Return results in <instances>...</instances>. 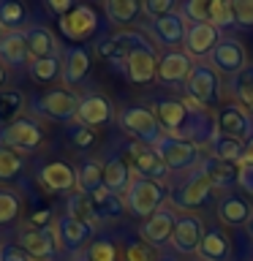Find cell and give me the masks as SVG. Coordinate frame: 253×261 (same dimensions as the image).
I'll list each match as a JSON object with an SVG mask.
<instances>
[{"label": "cell", "instance_id": "obj_32", "mask_svg": "<svg viewBox=\"0 0 253 261\" xmlns=\"http://www.w3.org/2000/svg\"><path fill=\"white\" fill-rule=\"evenodd\" d=\"M104 14L112 24L122 28V24H131L139 14H142V6H139L136 0H106Z\"/></svg>", "mask_w": 253, "mask_h": 261}, {"label": "cell", "instance_id": "obj_7", "mask_svg": "<svg viewBox=\"0 0 253 261\" xmlns=\"http://www.w3.org/2000/svg\"><path fill=\"white\" fill-rule=\"evenodd\" d=\"M212 191H215V188H212L210 177L204 174V169L199 166V169H193L191 174L174 188V191H171L169 201L174 204L177 210H183V212H193V210H199V207L207 204Z\"/></svg>", "mask_w": 253, "mask_h": 261}, {"label": "cell", "instance_id": "obj_19", "mask_svg": "<svg viewBox=\"0 0 253 261\" xmlns=\"http://www.w3.org/2000/svg\"><path fill=\"white\" fill-rule=\"evenodd\" d=\"M131 152V169H134V177H144V179H155V182H163V177L169 174L163 161L158 158V152L153 147H144V144H131L128 147Z\"/></svg>", "mask_w": 253, "mask_h": 261}, {"label": "cell", "instance_id": "obj_36", "mask_svg": "<svg viewBox=\"0 0 253 261\" xmlns=\"http://www.w3.org/2000/svg\"><path fill=\"white\" fill-rule=\"evenodd\" d=\"M242 152H245V142H240V139H229V136L215 134V139L210 142V155H212V158H218V161L240 163Z\"/></svg>", "mask_w": 253, "mask_h": 261}, {"label": "cell", "instance_id": "obj_25", "mask_svg": "<svg viewBox=\"0 0 253 261\" xmlns=\"http://www.w3.org/2000/svg\"><path fill=\"white\" fill-rule=\"evenodd\" d=\"M134 182V169L125 158L120 155H112L109 161L104 163V188L114 196H125V191Z\"/></svg>", "mask_w": 253, "mask_h": 261}, {"label": "cell", "instance_id": "obj_13", "mask_svg": "<svg viewBox=\"0 0 253 261\" xmlns=\"http://www.w3.org/2000/svg\"><path fill=\"white\" fill-rule=\"evenodd\" d=\"M55 234H57V245L60 250L65 253H79L93 245V237H95V226H87V223H79L68 215L57 218L55 220Z\"/></svg>", "mask_w": 253, "mask_h": 261}, {"label": "cell", "instance_id": "obj_16", "mask_svg": "<svg viewBox=\"0 0 253 261\" xmlns=\"http://www.w3.org/2000/svg\"><path fill=\"white\" fill-rule=\"evenodd\" d=\"M38 185L46 193H73L77 191V171L65 161H49L38 169Z\"/></svg>", "mask_w": 253, "mask_h": 261}, {"label": "cell", "instance_id": "obj_54", "mask_svg": "<svg viewBox=\"0 0 253 261\" xmlns=\"http://www.w3.org/2000/svg\"><path fill=\"white\" fill-rule=\"evenodd\" d=\"M3 36H6V33H3V28H0V41H3Z\"/></svg>", "mask_w": 253, "mask_h": 261}, {"label": "cell", "instance_id": "obj_52", "mask_svg": "<svg viewBox=\"0 0 253 261\" xmlns=\"http://www.w3.org/2000/svg\"><path fill=\"white\" fill-rule=\"evenodd\" d=\"M3 85H6V68L0 65V87H3Z\"/></svg>", "mask_w": 253, "mask_h": 261}, {"label": "cell", "instance_id": "obj_20", "mask_svg": "<svg viewBox=\"0 0 253 261\" xmlns=\"http://www.w3.org/2000/svg\"><path fill=\"white\" fill-rule=\"evenodd\" d=\"M174 223H177V212L171 210V207H161L153 218H147L144 223H142V228H139V237H142V242L153 245V248H158V245H163V242L171 240Z\"/></svg>", "mask_w": 253, "mask_h": 261}, {"label": "cell", "instance_id": "obj_18", "mask_svg": "<svg viewBox=\"0 0 253 261\" xmlns=\"http://www.w3.org/2000/svg\"><path fill=\"white\" fill-rule=\"evenodd\" d=\"M193 57L188 52H166L163 57H158V82L161 85H185L188 76L193 71Z\"/></svg>", "mask_w": 253, "mask_h": 261}, {"label": "cell", "instance_id": "obj_31", "mask_svg": "<svg viewBox=\"0 0 253 261\" xmlns=\"http://www.w3.org/2000/svg\"><path fill=\"white\" fill-rule=\"evenodd\" d=\"M28 73L36 85H52V82L63 79V60L60 57H41V60H30Z\"/></svg>", "mask_w": 253, "mask_h": 261}, {"label": "cell", "instance_id": "obj_46", "mask_svg": "<svg viewBox=\"0 0 253 261\" xmlns=\"http://www.w3.org/2000/svg\"><path fill=\"white\" fill-rule=\"evenodd\" d=\"M71 142L77 144V147H82V150H87V147H93L95 144V130L93 128H85V125H73L71 128Z\"/></svg>", "mask_w": 253, "mask_h": 261}, {"label": "cell", "instance_id": "obj_37", "mask_svg": "<svg viewBox=\"0 0 253 261\" xmlns=\"http://www.w3.org/2000/svg\"><path fill=\"white\" fill-rule=\"evenodd\" d=\"M229 90L237 98V103L253 114V65H248L242 73H237L234 79H229Z\"/></svg>", "mask_w": 253, "mask_h": 261}, {"label": "cell", "instance_id": "obj_2", "mask_svg": "<svg viewBox=\"0 0 253 261\" xmlns=\"http://www.w3.org/2000/svg\"><path fill=\"white\" fill-rule=\"evenodd\" d=\"M171 191L163 182H155V179H144V177H134V182L122 196L125 201V210L136 218H153L161 207H166Z\"/></svg>", "mask_w": 253, "mask_h": 261}, {"label": "cell", "instance_id": "obj_33", "mask_svg": "<svg viewBox=\"0 0 253 261\" xmlns=\"http://www.w3.org/2000/svg\"><path fill=\"white\" fill-rule=\"evenodd\" d=\"M24 95L19 90H0V125L8 128L11 122L24 117Z\"/></svg>", "mask_w": 253, "mask_h": 261}, {"label": "cell", "instance_id": "obj_17", "mask_svg": "<svg viewBox=\"0 0 253 261\" xmlns=\"http://www.w3.org/2000/svg\"><path fill=\"white\" fill-rule=\"evenodd\" d=\"M150 33L155 38V44L166 46L169 52H174L180 44H185V33H188V22L180 16V11H171L161 19L150 22Z\"/></svg>", "mask_w": 253, "mask_h": 261}, {"label": "cell", "instance_id": "obj_14", "mask_svg": "<svg viewBox=\"0 0 253 261\" xmlns=\"http://www.w3.org/2000/svg\"><path fill=\"white\" fill-rule=\"evenodd\" d=\"M112 120H117L114 114V103L101 93H87L79 98V112H77V122L85 128H104Z\"/></svg>", "mask_w": 253, "mask_h": 261}, {"label": "cell", "instance_id": "obj_22", "mask_svg": "<svg viewBox=\"0 0 253 261\" xmlns=\"http://www.w3.org/2000/svg\"><path fill=\"white\" fill-rule=\"evenodd\" d=\"M220 44V30L210 22H199V24H188L185 33V52L191 57H210L212 49Z\"/></svg>", "mask_w": 253, "mask_h": 261}, {"label": "cell", "instance_id": "obj_50", "mask_svg": "<svg viewBox=\"0 0 253 261\" xmlns=\"http://www.w3.org/2000/svg\"><path fill=\"white\" fill-rule=\"evenodd\" d=\"M240 166H253V136L245 142V152H242V161Z\"/></svg>", "mask_w": 253, "mask_h": 261}, {"label": "cell", "instance_id": "obj_9", "mask_svg": "<svg viewBox=\"0 0 253 261\" xmlns=\"http://www.w3.org/2000/svg\"><path fill=\"white\" fill-rule=\"evenodd\" d=\"M0 144L16 152H36L44 144V130L33 117H22L0 130Z\"/></svg>", "mask_w": 253, "mask_h": 261}, {"label": "cell", "instance_id": "obj_3", "mask_svg": "<svg viewBox=\"0 0 253 261\" xmlns=\"http://www.w3.org/2000/svg\"><path fill=\"white\" fill-rule=\"evenodd\" d=\"M117 122L136 144H144V147H155L158 139L163 136V128H161L158 117H155V112L142 106V103L125 106V109L117 114Z\"/></svg>", "mask_w": 253, "mask_h": 261}, {"label": "cell", "instance_id": "obj_44", "mask_svg": "<svg viewBox=\"0 0 253 261\" xmlns=\"http://www.w3.org/2000/svg\"><path fill=\"white\" fill-rule=\"evenodd\" d=\"M171 11H177L174 0H144V3H142V14L150 16V22L153 19H161V16H166Z\"/></svg>", "mask_w": 253, "mask_h": 261}, {"label": "cell", "instance_id": "obj_8", "mask_svg": "<svg viewBox=\"0 0 253 261\" xmlns=\"http://www.w3.org/2000/svg\"><path fill=\"white\" fill-rule=\"evenodd\" d=\"M207 63L215 68L218 76L234 79L237 73H242L245 68H248V52H245V46L237 38H220V44L212 49Z\"/></svg>", "mask_w": 253, "mask_h": 261}, {"label": "cell", "instance_id": "obj_55", "mask_svg": "<svg viewBox=\"0 0 253 261\" xmlns=\"http://www.w3.org/2000/svg\"><path fill=\"white\" fill-rule=\"evenodd\" d=\"M193 261H201V258H193Z\"/></svg>", "mask_w": 253, "mask_h": 261}, {"label": "cell", "instance_id": "obj_21", "mask_svg": "<svg viewBox=\"0 0 253 261\" xmlns=\"http://www.w3.org/2000/svg\"><path fill=\"white\" fill-rule=\"evenodd\" d=\"M215 212H218V220L223 226L242 228V226H248L250 218H253V204L245 199V196H237V193L229 191L226 196H220Z\"/></svg>", "mask_w": 253, "mask_h": 261}, {"label": "cell", "instance_id": "obj_29", "mask_svg": "<svg viewBox=\"0 0 253 261\" xmlns=\"http://www.w3.org/2000/svg\"><path fill=\"white\" fill-rule=\"evenodd\" d=\"M98 188H104V163L95 158H87L77 169V191L93 196Z\"/></svg>", "mask_w": 253, "mask_h": 261}, {"label": "cell", "instance_id": "obj_10", "mask_svg": "<svg viewBox=\"0 0 253 261\" xmlns=\"http://www.w3.org/2000/svg\"><path fill=\"white\" fill-rule=\"evenodd\" d=\"M204 240V223L196 212H180L174 231H171L169 245L183 256H196L199 253V245Z\"/></svg>", "mask_w": 253, "mask_h": 261}, {"label": "cell", "instance_id": "obj_39", "mask_svg": "<svg viewBox=\"0 0 253 261\" xmlns=\"http://www.w3.org/2000/svg\"><path fill=\"white\" fill-rule=\"evenodd\" d=\"M177 11H180V16H183L188 24L210 22V0H185Z\"/></svg>", "mask_w": 253, "mask_h": 261}, {"label": "cell", "instance_id": "obj_26", "mask_svg": "<svg viewBox=\"0 0 253 261\" xmlns=\"http://www.w3.org/2000/svg\"><path fill=\"white\" fill-rule=\"evenodd\" d=\"M201 169H204V174L210 177V182L215 191L229 193V188H234L240 182V163L218 161V158H212V155H207V158L201 161Z\"/></svg>", "mask_w": 253, "mask_h": 261}, {"label": "cell", "instance_id": "obj_42", "mask_svg": "<svg viewBox=\"0 0 253 261\" xmlns=\"http://www.w3.org/2000/svg\"><path fill=\"white\" fill-rule=\"evenodd\" d=\"M122 261H158V253H155L153 245L136 240L122 248Z\"/></svg>", "mask_w": 253, "mask_h": 261}, {"label": "cell", "instance_id": "obj_49", "mask_svg": "<svg viewBox=\"0 0 253 261\" xmlns=\"http://www.w3.org/2000/svg\"><path fill=\"white\" fill-rule=\"evenodd\" d=\"M46 6H49V11H55L57 16H65L77 3H73V0H49Z\"/></svg>", "mask_w": 253, "mask_h": 261}, {"label": "cell", "instance_id": "obj_15", "mask_svg": "<svg viewBox=\"0 0 253 261\" xmlns=\"http://www.w3.org/2000/svg\"><path fill=\"white\" fill-rule=\"evenodd\" d=\"M57 24H60V33L68 41H87L95 36L98 30V14L93 11L90 6H73L65 16H60L57 19Z\"/></svg>", "mask_w": 253, "mask_h": 261}, {"label": "cell", "instance_id": "obj_6", "mask_svg": "<svg viewBox=\"0 0 253 261\" xmlns=\"http://www.w3.org/2000/svg\"><path fill=\"white\" fill-rule=\"evenodd\" d=\"M185 95H191L193 101L204 106H218L223 101V82H220V76L207 60L193 65L191 76L185 82Z\"/></svg>", "mask_w": 253, "mask_h": 261}, {"label": "cell", "instance_id": "obj_38", "mask_svg": "<svg viewBox=\"0 0 253 261\" xmlns=\"http://www.w3.org/2000/svg\"><path fill=\"white\" fill-rule=\"evenodd\" d=\"M22 169H24L22 152H16V150H11V147L0 144V179H14Z\"/></svg>", "mask_w": 253, "mask_h": 261}, {"label": "cell", "instance_id": "obj_43", "mask_svg": "<svg viewBox=\"0 0 253 261\" xmlns=\"http://www.w3.org/2000/svg\"><path fill=\"white\" fill-rule=\"evenodd\" d=\"M19 215V199H16L14 191H3L0 188V223H11V220Z\"/></svg>", "mask_w": 253, "mask_h": 261}, {"label": "cell", "instance_id": "obj_5", "mask_svg": "<svg viewBox=\"0 0 253 261\" xmlns=\"http://www.w3.org/2000/svg\"><path fill=\"white\" fill-rule=\"evenodd\" d=\"M33 112L55 122H73L79 112V95L71 87H52L44 95L33 98Z\"/></svg>", "mask_w": 253, "mask_h": 261}, {"label": "cell", "instance_id": "obj_45", "mask_svg": "<svg viewBox=\"0 0 253 261\" xmlns=\"http://www.w3.org/2000/svg\"><path fill=\"white\" fill-rule=\"evenodd\" d=\"M234 6V24L253 28V0H232Z\"/></svg>", "mask_w": 253, "mask_h": 261}, {"label": "cell", "instance_id": "obj_40", "mask_svg": "<svg viewBox=\"0 0 253 261\" xmlns=\"http://www.w3.org/2000/svg\"><path fill=\"white\" fill-rule=\"evenodd\" d=\"M210 24H215L218 30L234 24V6H232V0H210Z\"/></svg>", "mask_w": 253, "mask_h": 261}, {"label": "cell", "instance_id": "obj_56", "mask_svg": "<svg viewBox=\"0 0 253 261\" xmlns=\"http://www.w3.org/2000/svg\"><path fill=\"white\" fill-rule=\"evenodd\" d=\"M79 261H85V258H79Z\"/></svg>", "mask_w": 253, "mask_h": 261}, {"label": "cell", "instance_id": "obj_48", "mask_svg": "<svg viewBox=\"0 0 253 261\" xmlns=\"http://www.w3.org/2000/svg\"><path fill=\"white\" fill-rule=\"evenodd\" d=\"M237 185L248 196H253V166H240V182Z\"/></svg>", "mask_w": 253, "mask_h": 261}, {"label": "cell", "instance_id": "obj_30", "mask_svg": "<svg viewBox=\"0 0 253 261\" xmlns=\"http://www.w3.org/2000/svg\"><path fill=\"white\" fill-rule=\"evenodd\" d=\"M65 215L73 218V220H79V223H87V226L98 228L95 207H93V201H90V196L82 193V191H73L68 196V201H65Z\"/></svg>", "mask_w": 253, "mask_h": 261}, {"label": "cell", "instance_id": "obj_23", "mask_svg": "<svg viewBox=\"0 0 253 261\" xmlns=\"http://www.w3.org/2000/svg\"><path fill=\"white\" fill-rule=\"evenodd\" d=\"M63 60V87H77L90 73V52L85 46H68L60 55Z\"/></svg>", "mask_w": 253, "mask_h": 261}, {"label": "cell", "instance_id": "obj_51", "mask_svg": "<svg viewBox=\"0 0 253 261\" xmlns=\"http://www.w3.org/2000/svg\"><path fill=\"white\" fill-rule=\"evenodd\" d=\"M245 231H248V240L253 242V218H250V223H248V226H245Z\"/></svg>", "mask_w": 253, "mask_h": 261}, {"label": "cell", "instance_id": "obj_47", "mask_svg": "<svg viewBox=\"0 0 253 261\" xmlns=\"http://www.w3.org/2000/svg\"><path fill=\"white\" fill-rule=\"evenodd\" d=\"M0 261H33V258L19 248V242H3L0 245Z\"/></svg>", "mask_w": 253, "mask_h": 261}, {"label": "cell", "instance_id": "obj_11", "mask_svg": "<svg viewBox=\"0 0 253 261\" xmlns=\"http://www.w3.org/2000/svg\"><path fill=\"white\" fill-rule=\"evenodd\" d=\"M215 125H218V134L220 136H229V139H240V142H248L253 136V120H250V112L242 109L240 103H223L215 114Z\"/></svg>", "mask_w": 253, "mask_h": 261}, {"label": "cell", "instance_id": "obj_28", "mask_svg": "<svg viewBox=\"0 0 253 261\" xmlns=\"http://www.w3.org/2000/svg\"><path fill=\"white\" fill-rule=\"evenodd\" d=\"M196 256L201 261H226L232 256V242H229V237L220 228H207Z\"/></svg>", "mask_w": 253, "mask_h": 261}, {"label": "cell", "instance_id": "obj_12", "mask_svg": "<svg viewBox=\"0 0 253 261\" xmlns=\"http://www.w3.org/2000/svg\"><path fill=\"white\" fill-rule=\"evenodd\" d=\"M19 248L28 253L33 261H49L57 256L60 245H57V234H55V223L49 228H22L19 231Z\"/></svg>", "mask_w": 253, "mask_h": 261}, {"label": "cell", "instance_id": "obj_1", "mask_svg": "<svg viewBox=\"0 0 253 261\" xmlns=\"http://www.w3.org/2000/svg\"><path fill=\"white\" fill-rule=\"evenodd\" d=\"M114 38L125 46V60H122V73L134 85H150L158 79V55L155 46L147 41L139 30H120Z\"/></svg>", "mask_w": 253, "mask_h": 261}, {"label": "cell", "instance_id": "obj_34", "mask_svg": "<svg viewBox=\"0 0 253 261\" xmlns=\"http://www.w3.org/2000/svg\"><path fill=\"white\" fill-rule=\"evenodd\" d=\"M0 28L3 33H22L28 28V11L14 0H0Z\"/></svg>", "mask_w": 253, "mask_h": 261}, {"label": "cell", "instance_id": "obj_4", "mask_svg": "<svg viewBox=\"0 0 253 261\" xmlns=\"http://www.w3.org/2000/svg\"><path fill=\"white\" fill-rule=\"evenodd\" d=\"M158 152V158L163 161L169 174H180V171H193L201 166V150L185 139H177V136H169L163 134L158 139V144L153 147Z\"/></svg>", "mask_w": 253, "mask_h": 261}, {"label": "cell", "instance_id": "obj_27", "mask_svg": "<svg viewBox=\"0 0 253 261\" xmlns=\"http://www.w3.org/2000/svg\"><path fill=\"white\" fill-rule=\"evenodd\" d=\"M30 52H28V44H24V36L22 33H6L3 41H0V65L6 68H28L30 65Z\"/></svg>", "mask_w": 253, "mask_h": 261}, {"label": "cell", "instance_id": "obj_53", "mask_svg": "<svg viewBox=\"0 0 253 261\" xmlns=\"http://www.w3.org/2000/svg\"><path fill=\"white\" fill-rule=\"evenodd\" d=\"M158 261H177V258H171V256H158Z\"/></svg>", "mask_w": 253, "mask_h": 261}, {"label": "cell", "instance_id": "obj_41", "mask_svg": "<svg viewBox=\"0 0 253 261\" xmlns=\"http://www.w3.org/2000/svg\"><path fill=\"white\" fill-rule=\"evenodd\" d=\"M120 250L112 240H93V245L85 253V261H117Z\"/></svg>", "mask_w": 253, "mask_h": 261}, {"label": "cell", "instance_id": "obj_35", "mask_svg": "<svg viewBox=\"0 0 253 261\" xmlns=\"http://www.w3.org/2000/svg\"><path fill=\"white\" fill-rule=\"evenodd\" d=\"M90 201H93V207H95L98 220H101V218H120L122 212H125V201H122V196H114V193L106 191V188H98V191L90 196Z\"/></svg>", "mask_w": 253, "mask_h": 261}, {"label": "cell", "instance_id": "obj_24", "mask_svg": "<svg viewBox=\"0 0 253 261\" xmlns=\"http://www.w3.org/2000/svg\"><path fill=\"white\" fill-rule=\"evenodd\" d=\"M24 44H28V52L33 60H41V57H60V46H57V38L52 36V30L44 28V24H28L22 30Z\"/></svg>", "mask_w": 253, "mask_h": 261}]
</instances>
